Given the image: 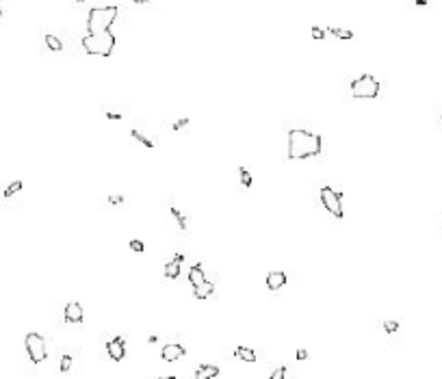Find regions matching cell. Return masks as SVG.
<instances>
[{
    "label": "cell",
    "mask_w": 442,
    "mask_h": 379,
    "mask_svg": "<svg viewBox=\"0 0 442 379\" xmlns=\"http://www.w3.org/2000/svg\"><path fill=\"white\" fill-rule=\"evenodd\" d=\"M323 150V139L317 133L308 130H291L288 133V158L291 160H303L310 156H319Z\"/></svg>",
    "instance_id": "1"
},
{
    "label": "cell",
    "mask_w": 442,
    "mask_h": 379,
    "mask_svg": "<svg viewBox=\"0 0 442 379\" xmlns=\"http://www.w3.org/2000/svg\"><path fill=\"white\" fill-rule=\"evenodd\" d=\"M115 48V35L111 31L104 33H87L83 37V50L93 56H111Z\"/></svg>",
    "instance_id": "2"
},
{
    "label": "cell",
    "mask_w": 442,
    "mask_h": 379,
    "mask_svg": "<svg viewBox=\"0 0 442 379\" xmlns=\"http://www.w3.org/2000/svg\"><path fill=\"white\" fill-rule=\"evenodd\" d=\"M117 20V7H93L87 16V31L89 33H104L111 31L113 22Z\"/></svg>",
    "instance_id": "3"
},
{
    "label": "cell",
    "mask_w": 442,
    "mask_h": 379,
    "mask_svg": "<svg viewBox=\"0 0 442 379\" xmlns=\"http://www.w3.org/2000/svg\"><path fill=\"white\" fill-rule=\"evenodd\" d=\"M382 89L380 80L371 76V74H362L360 78H356L351 83V93L353 98H364V100H371V98H377V93Z\"/></svg>",
    "instance_id": "4"
},
{
    "label": "cell",
    "mask_w": 442,
    "mask_h": 379,
    "mask_svg": "<svg viewBox=\"0 0 442 379\" xmlns=\"http://www.w3.org/2000/svg\"><path fill=\"white\" fill-rule=\"evenodd\" d=\"M24 345H26V351H28V358H31V362H35V364H41L43 360L48 358L46 340H43V336H39V334H35V332L26 334Z\"/></svg>",
    "instance_id": "5"
},
{
    "label": "cell",
    "mask_w": 442,
    "mask_h": 379,
    "mask_svg": "<svg viewBox=\"0 0 442 379\" xmlns=\"http://www.w3.org/2000/svg\"><path fill=\"white\" fill-rule=\"evenodd\" d=\"M321 204L330 215H334L336 219H343V215H345L343 213V195L336 193L334 188H330V186L321 188Z\"/></svg>",
    "instance_id": "6"
},
{
    "label": "cell",
    "mask_w": 442,
    "mask_h": 379,
    "mask_svg": "<svg viewBox=\"0 0 442 379\" xmlns=\"http://www.w3.org/2000/svg\"><path fill=\"white\" fill-rule=\"evenodd\" d=\"M106 351H108V358L115 360V362L124 360V355H126L124 338H113V340H108V342H106Z\"/></svg>",
    "instance_id": "7"
},
{
    "label": "cell",
    "mask_w": 442,
    "mask_h": 379,
    "mask_svg": "<svg viewBox=\"0 0 442 379\" xmlns=\"http://www.w3.org/2000/svg\"><path fill=\"white\" fill-rule=\"evenodd\" d=\"M161 355H163L165 362H176V360H180L184 355V347L182 345H165Z\"/></svg>",
    "instance_id": "8"
},
{
    "label": "cell",
    "mask_w": 442,
    "mask_h": 379,
    "mask_svg": "<svg viewBox=\"0 0 442 379\" xmlns=\"http://www.w3.org/2000/svg\"><path fill=\"white\" fill-rule=\"evenodd\" d=\"M65 321H70V323H81L83 321V305L72 301L65 305Z\"/></svg>",
    "instance_id": "9"
},
{
    "label": "cell",
    "mask_w": 442,
    "mask_h": 379,
    "mask_svg": "<svg viewBox=\"0 0 442 379\" xmlns=\"http://www.w3.org/2000/svg\"><path fill=\"white\" fill-rule=\"evenodd\" d=\"M182 260H184V256H182V254H176V258H173V260H169L167 265H165V278H169V280H176L178 275H180V265H182Z\"/></svg>",
    "instance_id": "10"
},
{
    "label": "cell",
    "mask_w": 442,
    "mask_h": 379,
    "mask_svg": "<svg viewBox=\"0 0 442 379\" xmlns=\"http://www.w3.org/2000/svg\"><path fill=\"white\" fill-rule=\"evenodd\" d=\"M286 273L284 271H271L269 275H267V288H271V290H278V288H282L286 284Z\"/></svg>",
    "instance_id": "11"
},
{
    "label": "cell",
    "mask_w": 442,
    "mask_h": 379,
    "mask_svg": "<svg viewBox=\"0 0 442 379\" xmlns=\"http://www.w3.org/2000/svg\"><path fill=\"white\" fill-rule=\"evenodd\" d=\"M217 375H219V368L215 366V364H204V366L198 368V373H195V379H215Z\"/></svg>",
    "instance_id": "12"
},
{
    "label": "cell",
    "mask_w": 442,
    "mask_h": 379,
    "mask_svg": "<svg viewBox=\"0 0 442 379\" xmlns=\"http://www.w3.org/2000/svg\"><path fill=\"white\" fill-rule=\"evenodd\" d=\"M189 282L193 284V288H195V286H200L202 282H206V278H204V269H202V265H193V267H191V271H189Z\"/></svg>",
    "instance_id": "13"
},
{
    "label": "cell",
    "mask_w": 442,
    "mask_h": 379,
    "mask_svg": "<svg viewBox=\"0 0 442 379\" xmlns=\"http://www.w3.org/2000/svg\"><path fill=\"white\" fill-rule=\"evenodd\" d=\"M234 355L238 360H243V362H256V351L254 349H249V347H236L234 349Z\"/></svg>",
    "instance_id": "14"
},
{
    "label": "cell",
    "mask_w": 442,
    "mask_h": 379,
    "mask_svg": "<svg viewBox=\"0 0 442 379\" xmlns=\"http://www.w3.org/2000/svg\"><path fill=\"white\" fill-rule=\"evenodd\" d=\"M213 290H215V286H213V282H202L200 286H195V297L198 299H206V297H211L213 295Z\"/></svg>",
    "instance_id": "15"
},
{
    "label": "cell",
    "mask_w": 442,
    "mask_h": 379,
    "mask_svg": "<svg viewBox=\"0 0 442 379\" xmlns=\"http://www.w3.org/2000/svg\"><path fill=\"white\" fill-rule=\"evenodd\" d=\"M130 137H133L135 141H139L141 145H146V148H154V141H152V139H148V137L143 135L141 130H133V133H130Z\"/></svg>",
    "instance_id": "16"
},
{
    "label": "cell",
    "mask_w": 442,
    "mask_h": 379,
    "mask_svg": "<svg viewBox=\"0 0 442 379\" xmlns=\"http://www.w3.org/2000/svg\"><path fill=\"white\" fill-rule=\"evenodd\" d=\"M46 46H48L50 50H54V52H61V50H63L61 39L54 37V35H46Z\"/></svg>",
    "instance_id": "17"
},
{
    "label": "cell",
    "mask_w": 442,
    "mask_h": 379,
    "mask_svg": "<svg viewBox=\"0 0 442 379\" xmlns=\"http://www.w3.org/2000/svg\"><path fill=\"white\" fill-rule=\"evenodd\" d=\"M238 176H241V184L245 186V188H249L251 186V173H249V169L247 167H238Z\"/></svg>",
    "instance_id": "18"
},
{
    "label": "cell",
    "mask_w": 442,
    "mask_h": 379,
    "mask_svg": "<svg viewBox=\"0 0 442 379\" xmlns=\"http://www.w3.org/2000/svg\"><path fill=\"white\" fill-rule=\"evenodd\" d=\"M169 213L173 215V219H176V221H178V225H180V230H186V217H184L182 213H180V210H178L176 206H171V208H169Z\"/></svg>",
    "instance_id": "19"
},
{
    "label": "cell",
    "mask_w": 442,
    "mask_h": 379,
    "mask_svg": "<svg viewBox=\"0 0 442 379\" xmlns=\"http://www.w3.org/2000/svg\"><path fill=\"white\" fill-rule=\"evenodd\" d=\"M330 33L338 39H353V33L347 31V28H330Z\"/></svg>",
    "instance_id": "20"
},
{
    "label": "cell",
    "mask_w": 442,
    "mask_h": 379,
    "mask_svg": "<svg viewBox=\"0 0 442 379\" xmlns=\"http://www.w3.org/2000/svg\"><path fill=\"white\" fill-rule=\"evenodd\" d=\"M18 191H22V182H20V180L11 182V184L5 188V198H11V195H13V193H18Z\"/></svg>",
    "instance_id": "21"
},
{
    "label": "cell",
    "mask_w": 442,
    "mask_h": 379,
    "mask_svg": "<svg viewBox=\"0 0 442 379\" xmlns=\"http://www.w3.org/2000/svg\"><path fill=\"white\" fill-rule=\"evenodd\" d=\"M384 330H386L388 334H395L397 330H399V323H397V321H386V323H384Z\"/></svg>",
    "instance_id": "22"
},
{
    "label": "cell",
    "mask_w": 442,
    "mask_h": 379,
    "mask_svg": "<svg viewBox=\"0 0 442 379\" xmlns=\"http://www.w3.org/2000/svg\"><path fill=\"white\" fill-rule=\"evenodd\" d=\"M70 368H72V358L70 355H63L61 358V373H68Z\"/></svg>",
    "instance_id": "23"
},
{
    "label": "cell",
    "mask_w": 442,
    "mask_h": 379,
    "mask_svg": "<svg viewBox=\"0 0 442 379\" xmlns=\"http://www.w3.org/2000/svg\"><path fill=\"white\" fill-rule=\"evenodd\" d=\"M284 377H286V368H284V366H278V368H275L273 373H271L269 379H284Z\"/></svg>",
    "instance_id": "24"
},
{
    "label": "cell",
    "mask_w": 442,
    "mask_h": 379,
    "mask_svg": "<svg viewBox=\"0 0 442 379\" xmlns=\"http://www.w3.org/2000/svg\"><path fill=\"white\" fill-rule=\"evenodd\" d=\"M310 33H312L314 39H325V31H323V28H319V26H312V31H310Z\"/></svg>",
    "instance_id": "25"
},
{
    "label": "cell",
    "mask_w": 442,
    "mask_h": 379,
    "mask_svg": "<svg viewBox=\"0 0 442 379\" xmlns=\"http://www.w3.org/2000/svg\"><path fill=\"white\" fill-rule=\"evenodd\" d=\"M130 249L137 251V254H141L143 251V243H141V240H130Z\"/></svg>",
    "instance_id": "26"
},
{
    "label": "cell",
    "mask_w": 442,
    "mask_h": 379,
    "mask_svg": "<svg viewBox=\"0 0 442 379\" xmlns=\"http://www.w3.org/2000/svg\"><path fill=\"white\" fill-rule=\"evenodd\" d=\"M186 126H189V119L182 117V119H178L176 123H173V130H182V128H186Z\"/></svg>",
    "instance_id": "27"
},
{
    "label": "cell",
    "mask_w": 442,
    "mask_h": 379,
    "mask_svg": "<svg viewBox=\"0 0 442 379\" xmlns=\"http://www.w3.org/2000/svg\"><path fill=\"white\" fill-rule=\"evenodd\" d=\"M108 204H113V206L124 204V198H121V195H108Z\"/></svg>",
    "instance_id": "28"
},
{
    "label": "cell",
    "mask_w": 442,
    "mask_h": 379,
    "mask_svg": "<svg viewBox=\"0 0 442 379\" xmlns=\"http://www.w3.org/2000/svg\"><path fill=\"white\" fill-rule=\"evenodd\" d=\"M308 358V351L306 349H299V351H297V360H306Z\"/></svg>",
    "instance_id": "29"
},
{
    "label": "cell",
    "mask_w": 442,
    "mask_h": 379,
    "mask_svg": "<svg viewBox=\"0 0 442 379\" xmlns=\"http://www.w3.org/2000/svg\"><path fill=\"white\" fill-rule=\"evenodd\" d=\"M106 117H108V119H117V121H119V119H121V115H119V113H113V111H111V113H106Z\"/></svg>",
    "instance_id": "30"
},
{
    "label": "cell",
    "mask_w": 442,
    "mask_h": 379,
    "mask_svg": "<svg viewBox=\"0 0 442 379\" xmlns=\"http://www.w3.org/2000/svg\"><path fill=\"white\" fill-rule=\"evenodd\" d=\"M416 5H418V7H425V5H427V0H416Z\"/></svg>",
    "instance_id": "31"
},
{
    "label": "cell",
    "mask_w": 442,
    "mask_h": 379,
    "mask_svg": "<svg viewBox=\"0 0 442 379\" xmlns=\"http://www.w3.org/2000/svg\"><path fill=\"white\" fill-rule=\"evenodd\" d=\"M135 3H137V5H146L148 0H135Z\"/></svg>",
    "instance_id": "32"
},
{
    "label": "cell",
    "mask_w": 442,
    "mask_h": 379,
    "mask_svg": "<svg viewBox=\"0 0 442 379\" xmlns=\"http://www.w3.org/2000/svg\"><path fill=\"white\" fill-rule=\"evenodd\" d=\"M74 3H87V0H74Z\"/></svg>",
    "instance_id": "33"
},
{
    "label": "cell",
    "mask_w": 442,
    "mask_h": 379,
    "mask_svg": "<svg viewBox=\"0 0 442 379\" xmlns=\"http://www.w3.org/2000/svg\"><path fill=\"white\" fill-rule=\"evenodd\" d=\"M161 379H176V377H161Z\"/></svg>",
    "instance_id": "34"
},
{
    "label": "cell",
    "mask_w": 442,
    "mask_h": 379,
    "mask_svg": "<svg viewBox=\"0 0 442 379\" xmlns=\"http://www.w3.org/2000/svg\"><path fill=\"white\" fill-rule=\"evenodd\" d=\"M440 119H442V115H440Z\"/></svg>",
    "instance_id": "35"
}]
</instances>
